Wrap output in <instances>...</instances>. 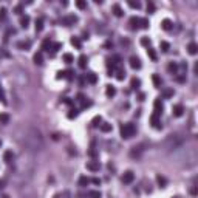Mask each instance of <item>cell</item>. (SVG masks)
Wrapping results in <instances>:
<instances>
[{"label":"cell","instance_id":"1","mask_svg":"<svg viewBox=\"0 0 198 198\" xmlns=\"http://www.w3.org/2000/svg\"><path fill=\"white\" fill-rule=\"evenodd\" d=\"M17 139L20 142V146L23 147V150L26 153H30V155L42 152L43 147H45V141H43L42 132L37 127H33V125H28V127L22 129Z\"/></svg>","mask_w":198,"mask_h":198},{"label":"cell","instance_id":"2","mask_svg":"<svg viewBox=\"0 0 198 198\" xmlns=\"http://www.w3.org/2000/svg\"><path fill=\"white\" fill-rule=\"evenodd\" d=\"M184 142H186V135L184 133H172L163 142V147L166 152H173V150H177V148L183 147Z\"/></svg>","mask_w":198,"mask_h":198},{"label":"cell","instance_id":"3","mask_svg":"<svg viewBox=\"0 0 198 198\" xmlns=\"http://www.w3.org/2000/svg\"><path fill=\"white\" fill-rule=\"evenodd\" d=\"M136 133V127H135V124H124V125H121V136H122L124 139H130V138H133Z\"/></svg>","mask_w":198,"mask_h":198},{"label":"cell","instance_id":"4","mask_svg":"<svg viewBox=\"0 0 198 198\" xmlns=\"http://www.w3.org/2000/svg\"><path fill=\"white\" fill-rule=\"evenodd\" d=\"M144 152H146V144L133 146V147H132V150H130V156L132 158H141Z\"/></svg>","mask_w":198,"mask_h":198},{"label":"cell","instance_id":"5","mask_svg":"<svg viewBox=\"0 0 198 198\" xmlns=\"http://www.w3.org/2000/svg\"><path fill=\"white\" fill-rule=\"evenodd\" d=\"M76 22H78V17H76L74 14H71V16H67V17L62 19V25H65V26H71V25H74Z\"/></svg>","mask_w":198,"mask_h":198},{"label":"cell","instance_id":"6","mask_svg":"<svg viewBox=\"0 0 198 198\" xmlns=\"http://www.w3.org/2000/svg\"><path fill=\"white\" fill-rule=\"evenodd\" d=\"M183 113H184V107L181 105V104H177V105H173V108H172V115H173L175 118L183 116Z\"/></svg>","mask_w":198,"mask_h":198},{"label":"cell","instance_id":"7","mask_svg":"<svg viewBox=\"0 0 198 198\" xmlns=\"http://www.w3.org/2000/svg\"><path fill=\"white\" fill-rule=\"evenodd\" d=\"M133 180H135V173L132 172V170H127V172L122 175V183H125V184H130Z\"/></svg>","mask_w":198,"mask_h":198},{"label":"cell","instance_id":"8","mask_svg":"<svg viewBox=\"0 0 198 198\" xmlns=\"http://www.w3.org/2000/svg\"><path fill=\"white\" fill-rule=\"evenodd\" d=\"M150 122H152V125L155 129H161V119H159V115L153 113L152 116H150Z\"/></svg>","mask_w":198,"mask_h":198},{"label":"cell","instance_id":"9","mask_svg":"<svg viewBox=\"0 0 198 198\" xmlns=\"http://www.w3.org/2000/svg\"><path fill=\"white\" fill-rule=\"evenodd\" d=\"M87 169H88L90 172H98V170L101 169V164H99V161H88L87 163Z\"/></svg>","mask_w":198,"mask_h":198},{"label":"cell","instance_id":"10","mask_svg":"<svg viewBox=\"0 0 198 198\" xmlns=\"http://www.w3.org/2000/svg\"><path fill=\"white\" fill-rule=\"evenodd\" d=\"M130 67L133 70H139L141 68V60L136 57V56H132L130 57Z\"/></svg>","mask_w":198,"mask_h":198},{"label":"cell","instance_id":"11","mask_svg":"<svg viewBox=\"0 0 198 198\" xmlns=\"http://www.w3.org/2000/svg\"><path fill=\"white\" fill-rule=\"evenodd\" d=\"M14 158L16 156H14V153L11 152V150H6V152L3 153V161L6 163V164H11V163L14 161Z\"/></svg>","mask_w":198,"mask_h":198},{"label":"cell","instance_id":"12","mask_svg":"<svg viewBox=\"0 0 198 198\" xmlns=\"http://www.w3.org/2000/svg\"><path fill=\"white\" fill-rule=\"evenodd\" d=\"M17 48L19 50H23V51L30 50L31 48V40H20V42H17Z\"/></svg>","mask_w":198,"mask_h":198},{"label":"cell","instance_id":"13","mask_svg":"<svg viewBox=\"0 0 198 198\" xmlns=\"http://www.w3.org/2000/svg\"><path fill=\"white\" fill-rule=\"evenodd\" d=\"M112 11H113V14L116 16V17H122V16H124V11L121 9V6H119L118 3L112 5Z\"/></svg>","mask_w":198,"mask_h":198},{"label":"cell","instance_id":"14","mask_svg":"<svg viewBox=\"0 0 198 198\" xmlns=\"http://www.w3.org/2000/svg\"><path fill=\"white\" fill-rule=\"evenodd\" d=\"M155 113L156 115H161L163 113V108H164V105H163V102H161V99H155Z\"/></svg>","mask_w":198,"mask_h":198},{"label":"cell","instance_id":"15","mask_svg":"<svg viewBox=\"0 0 198 198\" xmlns=\"http://www.w3.org/2000/svg\"><path fill=\"white\" fill-rule=\"evenodd\" d=\"M129 25H130V30H138L139 26V19L138 17H132L129 20Z\"/></svg>","mask_w":198,"mask_h":198},{"label":"cell","instance_id":"16","mask_svg":"<svg viewBox=\"0 0 198 198\" xmlns=\"http://www.w3.org/2000/svg\"><path fill=\"white\" fill-rule=\"evenodd\" d=\"M87 64H88V57H87L85 54H81V56H79V67L81 68H85Z\"/></svg>","mask_w":198,"mask_h":198},{"label":"cell","instance_id":"17","mask_svg":"<svg viewBox=\"0 0 198 198\" xmlns=\"http://www.w3.org/2000/svg\"><path fill=\"white\" fill-rule=\"evenodd\" d=\"M172 25H173V23H172V22H170L169 19H164L163 23H161V26H163L164 31H170V30H172Z\"/></svg>","mask_w":198,"mask_h":198},{"label":"cell","instance_id":"18","mask_svg":"<svg viewBox=\"0 0 198 198\" xmlns=\"http://www.w3.org/2000/svg\"><path fill=\"white\" fill-rule=\"evenodd\" d=\"M78 101L82 104V107H88V105H91V102L87 101V98H85L84 95H78Z\"/></svg>","mask_w":198,"mask_h":198},{"label":"cell","instance_id":"19","mask_svg":"<svg viewBox=\"0 0 198 198\" xmlns=\"http://www.w3.org/2000/svg\"><path fill=\"white\" fill-rule=\"evenodd\" d=\"M28 23H30V16H22L20 17V26L22 28H28Z\"/></svg>","mask_w":198,"mask_h":198},{"label":"cell","instance_id":"20","mask_svg":"<svg viewBox=\"0 0 198 198\" xmlns=\"http://www.w3.org/2000/svg\"><path fill=\"white\" fill-rule=\"evenodd\" d=\"M187 51H189L190 54H197V53H198V45H197L195 42L189 43V45H187Z\"/></svg>","mask_w":198,"mask_h":198},{"label":"cell","instance_id":"21","mask_svg":"<svg viewBox=\"0 0 198 198\" xmlns=\"http://www.w3.org/2000/svg\"><path fill=\"white\" fill-rule=\"evenodd\" d=\"M85 79H87V82H90V84H96L98 76L95 73H88V74H85Z\"/></svg>","mask_w":198,"mask_h":198},{"label":"cell","instance_id":"22","mask_svg":"<svg viewBox=\"0 0 198 198\" xmlns=\"http://www.w3.org/2000/svg\"><path fill=\"white\" fill-rule=\"evenodd\" d=\"M51 47H53L51 39H45V40H43V43H42V50H45V51H50V50H51Z\"/></svg>","mask_w":198,"mask_h":198},{"label":"cell","instance_id":"23","mask_svg":"<svg viewBox=\"0 0 198 198\" xmlns=\"http://www.w3.org/2000/svg\"><path fill=\"white\" fill-rule=\"evenodd\" d=\"M167 70H169V73L177 74V71H178V65L175 64V62H170V64L167 65Z\"/></svg>","mask_w":198,"mask_h":198},{"label":"cell","instance_id":"24","mask_svg":"<svg viewBox=\"0 0 198 198\" xmlns=\"http://www.w3.org/2000/svg\"><path fill=\"white\" fill-rule=\"evenodd\" d=\"M99 129H101V132H104V133H107V132H112V124L102 122L101 125H99Z\"/></svg>","mask_w":198,"mask_h":198},{"label":"cell","instance_id":"25","mask_svg":"<svg viewBox=\"0 0 198 198\" xmlns=\"http://www.w3.org/2000/svg\"><path fill=\"white\" fill-rule=\"evenodd\" d=\"M42 30H43V17H39L36 20V31L40 33Z\"/></svg>","mask_w":198,"mask_h":198},{"label":"cell","instance_id":"26","mask_svg":"<svg viewBox=\"0 0 198 198\" xmlns=\"http://www.w3.org/2000/svg\"><path fill=\"white\" fill-rule=\"evenodd\" d=\"M152 79H153V84H155V87H156V88H159V87H161V84H163L161 78H159L158 74H153V76H152Z\"/></svg>","mask_w":198,"mask_h":198},{"label":"cell","instance_id":"27","mask_svg":"<svg viewBox=\"0 0 198 198\" xmlns=\"http://www.w3.org/2000/svg\"><path fill=\"white\" fill-rule=\"evenodd\" d=\"M105 93H107V96H108V98H112V96L116 95V88H115L113 85H108V87H107V90H105Z\"/></svg>","mask_w":198,"mask_h":198},{"label":"cell","instance_id":"28","mask_svg":"<svg viewBox=\"0 0 198 198\" xmlns=\"http://www.w3.org/2000/svg\"><path fill=\"white\" fill-rule=\"evenodd\" d=\"M34 62H36L37 65H42V64H43V57H42V53H40V51L34 54Z\"/></svg>","mask_w":198,"mask_h":198},{"label":"cell","instance_id":"29","mask_svg":"<svg viewBox=\"0 0 198 198\" xmlns=\"http://www.w3.org/2000/svg\"><path fill=\"white\" fill-rule=\"evenodd\" d=\"M127 3H129L130 8H135V9H139V8H141V3H139V2H135V0H129Z\"/></svg>","mask_w":198,"mask_h":198},{"label":"cell","instance_id":"30","mask_svg":"<svg viewBox=\"0 0 198 198\" xmlns=\"http://www.w3.org/2000/svg\"><path fill=\"white\" fill-rule=\"evenodd\" d=\"M156 181H158V184L161 186V187H164V186L167 184V180L164 177H161V175H158V177H156Z\"/></svg>","mask_w":198,"mask_h":198},{"label":"cell","instance_id":"31","mask_svg":"<svg viewBox=\"0 0 198 198\" xmlns=\"http://www.w3.org/2000/svg\"><path fill=\"white\" fill-rule=\"evenodd\" d=\"M88 183H90V180L87 178V177H81V178H79V186H81V187H85Z\"/></svg>","mask_w":198,"mask_h":198},{"label":"cell","instance_id":"32","mask_svg":"<svg viewBox=\"0 0 198 198\" xmlns=\"http://www.w3.org/2000/svg\"><path fill=\"white\" fill-rule=\"evenodd\" d=\"M0 122H2V124H8L9 122V115H6V113L0 115Z\"/></svg>","mask_w":198,"mask_h":198},{"label":"cell","instance_id":"33","mask_svg":"<svg viewBox=\"0 0 198 198\" xmlns=\"http://www.w3.org/2000/svg\"><path fill=\"white\" fill-rule=\"evenodd\" d=\"M147 54H148V57H150L152 60H156L158 57H156V53H155V50L153 48H148L147 50Z\"/></svg>","mask_w":198,"mask_h":198},{"label":"cell","instance_id":"34","mask_svg":"<svg viewBox=\"0 0 198 198\" xmlns=\"http://www.w3.org/2000/svg\"><path fill=\"white\" fill-rule=\"evenodd\" d=\"M64 60H65V62H67V64H71V62H73V60H74V57H73V54H70V53H65V54H64Z\"/></svg>","mask_w":198,"mask_h":198},{"label":"cell","instance_id":"35","mask_svg":"<svg viewBox=\"0 0 198 198\" xmlns=\"http://www.w3.org/2000/svg\"><path fill=\"white\" fill-rule=\"evenodd\" d=\"M88 197L90 198H101V192H99V190H90Z\"/></svg>","mask_w":198,"mask_h":198},{"label":"cell","instance_id":"36","mask_svg":"<svg viewBox=\"0 0 198 198\" xmlns=\"http://www.w3.org/2000/svg\"><path fill=\"white\" fill-rule=\"evenodd\" d=\"M71 45H74L76 48H81L82 43H81V40L78 39V37H73V39H71Z\"/></svg>","mask_w":198,"mask_h":198},{"label":"cell","instance_id":"37","mask_svg":"<svg viewBox=\"0 0 198 198\" xmlns=\"http://www.w3.org/2000/svg\"><path fill=\"white\" fill-rule=\"evenodd\" d=\"M159 47H161V50H163L164 53H167V51H169V48H170V45H169V43H167L166 40H163V42H161V45H159Z\"/></svg>","mask_w":198,"mask_h":198},{"label":"cell","instance_id":"38","mask_svg":"<svg viewBox=\"0 0 198 198\" xmlns=\"http://www.w3.org/2000/svg\"><path fill=\"white\" fill-rule=\"evenodd\" d=\"M141 85V82H139V79H132V88H133V90H136V88H138V87Z\"/></svg>","mask_w":198,"mask_h":198},{"label":"cell","instance_id":"39","mask_svg":"<svg viewBox=\"0 0 198 198\" xmlns=\"http://www.w3.org/2000/svg\"><path fill=\"white\" fill-rule=\"evenodd\" d=\"M101 122H102V118L101 116H96L95 119H93V127H99Z\"/></svg>","mask_w":198,"mask_h":198},{"label":"cell","instance_id":"40","mask_svg":"<svg viewBox=\"0 0 198 198\" xmlns=\"http://www.w3.org/2000/svg\"><path fill=\"white\" fill-rule=\"evenodd\" d=\"M139 26L141 28H148V20L147 19H139Z\"/></svg>","mask_w":198,"mask_h":198},{"label":"cell","instance_id":"41","mask_svg":"<svg viewBox=\"0 0 198 198\" xmlns=\"http://www.w3.org/2000/svg\"><path fill=\"white\" fill-rule=\"evenodd\" d=\"M116 78H118L119 81H122V79L125 78V71H124L122 68H119V70H118V76H116Z\"/></svg>","mask_w":198,"mask_h":198},{"label":"cell","instance_id":"42","mask_svg":"<svg viewBox=\"0 0 198 198\" xmlns=\"http://www.w3.org/2000/svg\"><path fill=\"white\" fill-rule=\"evenodd\" d=\"M76 6H78L79 9H85L87 8V3L82 2V0H78V2H76Z\"/></svg>","mask_w":198,"mask_h":198},{"label":"cell","instance_id":"43","mask_svg":"<svg viewBox=\"0 0 198 198\" xmlns=\"http://www.w3.org/2000/svg\"><path fill=\"white\" fill-rule=\"evenodd\" d=\"M141 43H142L144 47H148V45H150V39H148V37H142V39H141Z\"/></svg>","mask_w":198,"mask_h":198},{"label":"cell","instance_id":"44","mask_svg":"<svg viewBox=\"0 0 198 198\" xmlns=\"http://www.w3.org/2000/svg\"><path fill=\"white\" fill-rule=\"evenodd\" d=\"M147 11H148V13H153V11H155V5H153L152 2L147 3Z\"/></svg>","mask_w":198,"mask_h":198},{"label":"cell","instance_id":"45","mask_svg":"<svg viewBox=\"0 0 198 198\" xmlns=\"http://www.w3.org/2000/svg\"><path fill=\"white\" fill-rule=\"evenodd\" d=\"M173 96V90H164V98H170Z\"/></svg>","mask_w":198,"mask_h":198},{"label":"cell","instance_id":"46","mask_svg":"<svg viewBox=\"0 0 198 198\" xmlns=\"http://www.w3.org/2000/svg\"><path fill=\"white\" fill-rule=\"evenodd\" d=\"M177 82H186V74H180V76H177Z\"/></svg>","mask_w":198,"mask_h":198},{"label":"cell","instance_id":"47","mask_svg":"<svg viewBox=\"0 0 198 198\" xmlns=\"http://www.w3.org/2000/svg\"><path fill=\"white\" fill-rule=\"evenodd\" d=\"M5 16H6V9L2 8V9H0V20H3V19H5Z\"/></svg>","mask_w":198,"mask_h":198},{"label":"cell","instance_id":"48","mask_svg":"<svg viewBox=\"0 0 198 198\" xmlns=\"http://www.w3.org/2000/svg\"><path fill=\"white\" fill-rule=\"evenodd\" d=\"M88 155H90V156H93V158H95V156L98 155V152L95 150V148H91V150H88Z\"/></svg>","mask_w":198,"mask_h":198},{"label":"cell","instance_id":"49","mask_svg":"<svg viewBox=\"0 0 198 198\" xmlns=\"http://www.w3.org/2000/svg\"><path fill=\"white\" fill-rule=\"evenodd\" d=\"M16 13H17V14H20V13H22V5H19V6H16Z\"/></svg>","mask_w":198,"mask_h":198},{"label":"cell","instance_id":"50","mask_svg":"<svg viewBox=\"0 0 198 198\" xmlns=\"http://www.w3.org/2000/svg\"><path fill=\"white\" fill-rule=\"evenodd\" d=\"M91 181V183H95V184H99V183H101V180H98V178H93V180H90Z\"/></svg>","mask_w":198,"mask_h":198},{"label":"cell","instance_id":"51","mask_svg":"<svg viewBox=\"0 0 198 198\" xmlns=\"http://www.w3.org/2000/svg\"><path fill=\"white\" fill-rule=\"evenodd\" d=\"M190 194H192V195H197V189L192 187V189H190Z\"/></svg>","mask_w":198,"mask_h":198},{"label":"cell","instance_id":"52","mask_svg":"<svg viewBox=\"0 0 198 198\" xmlns=\"http://www.w3.org/2000/svg\"><path fill=\"white\" fill-rule=\"evenodd\" d=\"M3 184H5V181H3V180H0V189H3Z\"/></svg>","mask_w":198,"mask_h":198},{"label":"cell","instance_id":"53","mask_svg":"<svg viewBox=\"0 0 198 198\" xmlns=\"http://www.w3.org/2000/svg\"><path fill=\"white\" fill-rule=\"evenodd\" d=\"M173 198H180V197H173Z\"/></svg>","mask_w":198,"mask_h":198},{"label":"cell","instance_id":"54","mask_svg":"<svg viewBox=\"0 0 198 198\" xmlns=\"http://www.w3.org/2000/svg\"><path fill=\"white\" fill-rule=\"evenodd\" d=\"M0 146H2V141H0Z\"/></svg>","mask_w":198,"mask_h":198}]
</instances>
